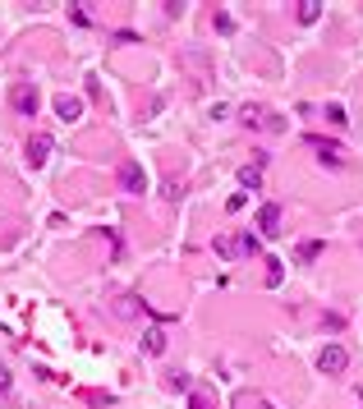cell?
<instances>
[{"mask_svg":"<svg viewBox=\"0 0 363 409\" xmlns=\"http://www.w3.org/2000/svg\"><path fill=\"white\" fill-rule=\"evenodd\" d=\"M55 115H60V120H78V115H83V101L65 92V97H55Z\"/></svg>","mask_w":363,"mask_h":409,"instance_id":"9","label":"cell"},{"mask_svg":"<svg viewBox=\"0 0 363 409\" xmlns=\"http://www.w3.org/2000/svg\"><path fill=\"white\" fill-rule=\"evenodd\" d=\"M120 184H124V193H147L143 166H138V161H124V166H120Z\"/></svg>","mask_w":363,"mask_h":409,"instance_id":"5","label":"cell"},{"mask_svg":"<svg viewBox=\"0 0 363 409\" xmlns=\"http://www.w3.org/2000/svg\"><path fill=\"white\" fill-rule=\"evenodd\" d=\"M216 258H253V253H262V235H253V230H239V235H216Z\"/></svg>","mask_w":363,"mask_h":409,"instance_id":"1","label":"cell"},{"mask_svg":"<svg viewBox=\"0 0 363 409\" xmlns=\"http://www.w3.org/2000/svg\"><path fill=\"white\" fill-rule=\"evenodd\" d=\"M115 313H120V318H138V299H133V295H124L120 304H115Z\"/></svg>","mask_w":363,"mask_h":409,"instance_id":"15","label":"cell"},{"mask_svg":"<svg viewBox=\"0 0 363 409\" xmlns=\"http://www.w3.org/2000/svg\"><path fill=\"white\" fill-rule=\"evenodd\" d=\"M258 230H262V239H276V235H281V207H276V202H262V211H258Z\"/></svg>","mask_w":363,"mask_h":409,"instance_id":"6","label":"cell"},{"mask_svg":"<svg viewBox=\"0 0 363 409\" xmlns=\"http://www.w3.org/2000/svg\"><path fill=\"white\" fill-rule=\"evenodd\" d=\"M143 350H147V354H165V336L156 332V327H152V332L143 336Z\"/></svg>","mask_w":363,"mask_h":409,"instance_id":"12","label":"cell"},{"mask_svg":"<svg viewBox=\"0 0 363 409\" xmlns=\"http://www.w3.org/2000/svg\"><path fill=\"white\" fill-rule=\"evenodd\" d=\"M281 281H286V262L272 258V262H267V285H281Z\"/></svg>","mask_w":363,"mask_h":409,"instance_id":"13","label":"cell"},{"mask_svg":"<svg viewBox=\"0 0 363 409\" xmlns=\"http://www.w3.org/2000/svg\"><path fill=\"white\" fill-rule=\"evenodd\" d=\"M0 391H10V373L5 368H0Z\"/></svg>","mask_w":363,"mask_h":409,"instance_id":"18","label":"cell"},{"mask_svg":"<svg viewBox=\"0 0 363 409\" xmlns=\"http://www.w3.org/2000/svg\"><path fill=\"white\" fill-rule=\"evenodd\" d=\"M318 368L327 377H341L345 368H350V350H345V345H327V350L318 354Z\"/></svg>","mask_w":363,"mask_h":409,"instance_id":"3","label":"cell"},{"mask_svg":"<svg viewBox=\"0 0 363 409\" xmlns=\"http://www.w3.org/2000/svg\"><path fill=\"white\" fill-rule=\"evenodd\" d=\"M304 143H309V147H313V152L322 156V161H327L331 170H341V166H345V147H341V143H327V138H322V133H309V138H304Z\"/></svg>","mask_w":363,"mask_h":409,"instance_id":"2","label":"cell"},{"mask_svg":"<svg viewBox=\"0 0 363 409\" xmlns=\"http://www.w3.org/2000/svg\"><path fill=\"white\" fill-rule=\"evenodd\" d=\"M88 10H92V5H69V14H74V19L83 23V28H88V23H92V14H88Z\"/></svg>","mask_w":363,"mask_h":409,"instance_id":"16","label":"cell"},{"mask_svg":"<svg viewBox=\"0 0 363 409\" xmlns=\"http://www.w3.org/2000/svg\"><path fill=\"white\" fill-rule=\"evenodd\" d=\"M239 184L244 188H262V166H244L239 170Z\"/></svg>","mask_w":363,"mask_h":409,"instance_id":"11","label":"cell"},{"mask_svg":"<svg viewBox=\"0 0 363 409\" xmlns=\"http://www.w3.org/2000/svg\"><path fill=\"white\" fill-rule=\"evenodd\" d=\"M14 111L19 115H37V88L19 83V88H14Z\"/></svg>","mask_w":363,"mask_h":409,"instance_id":"8","label":"cell"},{"mask_svg":"<svg viewBox=\"0 0 363 409\" xmlns=\"http://www.w3.org/2000/svg\"><path fill=\"white\" fill-rule=\"evenodd\" d=\"M295 19L299 23H318L322 19V0H299V5H295Z\"/></svg>","mask_w":363,"mask_h":409,"instance_id":"10","label":"cell"},{"mask_svg":"<svg viewBox=\"0 0 363 409\" xmlns=\"http://www.w3.org/2000/svg\"><path fill=\"white\" fill-rule=\"evenodd\" d=\"M239 120L249 124V129H276V115L267 111V106H244V111H239Z\"/></svg>","mask_w":363,"mask_h":409,"instance_id":"7","label":"cell"},{"mask_svg":"<svg viewBox=\"0 0 363 409\" xmlns=\"http://www.w3.org/2000/svg\"><path fill=\"white\" fill-rule=\"evenodd\" d=\"M318 253H322V239H304L299 244V262H313Z\"/></svg>","mask_w":363,"mask_h":409,"instance_id":"14","label":"cell"},{"mask_svg":"<svg viewBox=\"0 0 363 409\" xmlns=\"http://www.w3.org/2000/svg\"><path fill=\"white\" fill-rule=\"evenodd\" d=\"M51 152H55V138H51V133H33V138H28V166H46V161H51Z\"/></svg>","mask_w":363,"mask_h":409,"instance_id":"4","label":"cell"},{"mask_svg":"<svg viewBox=\"0 0 363 409\" xmlns=\"http://www.w3.org/2000/svg\"><path fill=\"white\" fill-rule=\"evenodd\" d=\"M188 409H212V405H207V396H198V391H193V396H188Z\"/></svg>","mask_w":363,"mask_h":409,"instance_id":"17","label":"cell"}]
</instances>
